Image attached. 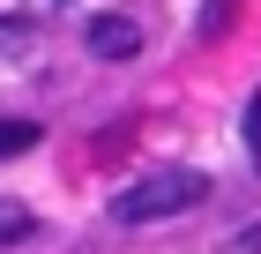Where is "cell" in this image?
Returning <instances> with one entry per match:
<instances>
[{"label": "cell", "mask_w": 261, "mask_h": 254, "mask_svg": "<svg viewBox=\"0 0 261 254\" xmlns=\"http://www.w3.org/2000/svg\"><path fill=\"white\" fill-rule=\"evenodd\" d=\"M254 98H261V90H254Z\"/></svg>", "instance_id": "obj_5"}, {"label": "cell", "mask_w": 261, "mask_h": 254, "mask_svg": "<svg viewBox=\"0 0 261 254\" xmlns=\"http://www.w3.org/2000/svg\"><path fill=\"white\" fill-rule=\"evenodd\" d=\"M194 202H209V172H194V165H157V172H142L127 195H112V224H164V217L194 210Z\"/></svg>", "instance_id": "obj_1"}, {"label": "cell", "mask_w": 261, "mask_h": 254, "mask_svg": "<svg viewBox=\"0 0 261 254\" xmlns=\"http://www.w3.org/2000/svg\"><path fill=\"white\" fill-rule=\"evenodd\" d=\"M38 150V120H0V157H22Z\"/></svg>", "instance_id": "obj_4"}, {"label": "cell", "mask_w": 261, "mask_h": 254, "mask_svg": "<svg viewBox=\"0 0 261 254\" xmlns=\"http://www.w3.org/2000/svg\"><path fill=\"white\" fill-rule=\"evenodd\" d=\"M30 232H38V210L15 202V195H0V247H22Z\"/></svg>", "instance_id": "obj_3"}, {"label": "cell", "mask_w": 261, "mask_h": 254, "mask_svg": "<svg viewBox=\"0 0 261 254\" xmlns=\"http://www.w3.org/2000/svg\"><path fill=\"white\" fill-rule=\"evenodd\" d=\"M90 53H97V60H135L142 53V30L127 15H97V22H90Z\"/></svg>", "instance_id": "obj_2"}]
</instances>
